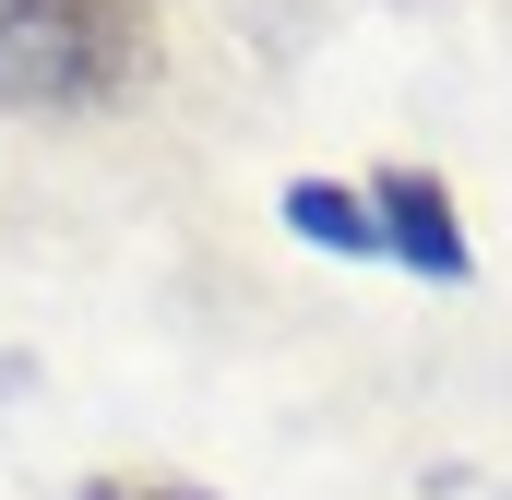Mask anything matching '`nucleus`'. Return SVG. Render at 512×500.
<instances>
[{
  "label": "nucleus",
  "mask_w": 512,
  "mask_h": 500,
  "mask_svg": "<svg viewBox=\"0 0 512 500\" xmlns=\"http://www.w3.org/2000/svg\"><path fill=\"white\" fill-rule=\"evenodd\" d=\"M167 60L155 0H0V108H108Z\"/></svg>",
  "instance_id": "f257e3e1"
},
{
  "label": "nucleus",
  "mask_w": 512,
  "mask_h": 500,
  "mask_svg": "<svg viewBox=\"0 0 512 500\" xmlns=\"http://www.w3.org/2000/svg\"><path fill=\"white\" fill-rule=\"evenodd\" d=\"M84 500H203V489H143V477H120V489H84Z\"/></svg>",
  "instance_id": "20e7f679"
},
{
  "label": "nucleus",
  "mask_w": 512,
  "mask_h": 500,
  "mask_svg": "<svg viewBox=\"0 0 512 500\" xmlns=\"http://www.w3.org/2000/svg\"><path fill=\"white\" fill-rule=\"evenodd\" d=\"M286 227H298V239H322V250H346V262H370V250H382V215H370L358 191H334V179H298V191H286Z\"/></svg>",
  "instance_id": "7ed1b4c3"
},
{
  "label": "nucleus",
  "mask_w": 512,
  "mask_h": 500,
  "mask_svg": "<svg viewBox=\"0 0 512 500\" xmlns=\"http://www.w3.org/2000/svg\"><path fill=\"white\" fill-rule=\"evenodd\" d=\"M370 215H382V250H405L417 274H465V227H453V191L429 179V167H382V191H370Z\"/></svg>",
  "instance_id": "f03ea898"
}]
</instances>
